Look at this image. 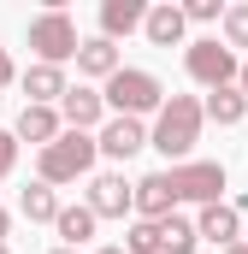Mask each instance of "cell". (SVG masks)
<instances>
[{"label":"cell","mask_w":248,"mask_h":254,"mask_svg":"<svg viewBox=\"0 0 248 254\" xmlns=\"http://www.w3.org/2000/svg\"><path fill=\"white\" fill-rule=\"evenodd\" d=\"M18 83H24V95H30L24 107H54V101H60L65 89H71V83H65V71H60V65H30V71H24Z\"/></svg>","instance_id":"cell-13"},{"label":"cell","mask_w":248,"mask_h":254,"mask_svg":"<svg viewBox=\"0 0 248 254\" xmlns=\"http://www.w3.org/2000/svg\"><path fill=\"white\" fill-rule=\"evenodd\" d=\"M6 231H12V213H6V207H0V243H6Z\"/></svg>","instance_id":"cell-27"},{"label":"cell","mask_w":248,"mask_h":254,"mask_svg":"<svg viewBox=\"0 0 248 254\" xmlns=\"http://www.w3.org/2000/svg\"><path fill=\"white\" fill-rule=\"evenodd\" d=\"M60 130H65V125H60V113H54V107H24L12 136H18V142H36V148H48Z\"/></svg>","instance_id":"cell-15"},{"label":"cell","mask_w":248,"mask_h":254,"mask_svg":"<svg viewBox=\"0 0 248 254\" xmlns=\"http://www.w3.org/2000/svg\"><path fill=\"white\" fill-rule=\"evenodd\" d=\"M237 231H243V213H237L231 201H213V207H201V219H195V243H213V249H231Z\"/></svg>","instance_id":"cell-10"},{"label":"cell","mask_w":248,"mask_h":254,"mask_svg":"<svg viewBox=\"0 0 248 254\" xmlns=\"http://www.w3.org/2000/svg\"><path fill=\"white\" fill-rule=\"evenodd\" d=\"M6 83H18V65H12V54L0 48V89H6Z\"/></svg>","instance_id":"cell-25"},{"label":"cell","mask_w":248,"mask_h":254,"mask_svg":"<svg viewBox=\"0 0 248 254\" xmlns=\"http://www.w3.org/2000/svg\"><path fill=\"white\" fill-rule=\"evenodd\" d=\"M95 219H124L130 213V184H124L119 172H101L95 184H89V201H83Z\"/></svg>","instance_id":"cell-11"},{"label":"cell","mask_w":248,"mask_h":254,"mask_svg":"<svg viewBox=\"0 0 248 254\" xmlns=\"http://www.w3.org/2000/svg\"><path fill=\"white\" fill-rule=\"evenodd\" d=\"M95 225H101V219H95L89 207H60V219H54V231L65 237V249H83V243L95 237Z\"/></svg>","instance_id":"cell-19"},{"label":"cell","mask_w":248,"mask_h":254,"mask_svg":"<svg viewBox=\"0 0 248 254\" xmlns=\"http://www.w3.org/2000/svg\"><path fill=\"white\" fill-rule=\"evenodd\" d=\"M12 166H18V136L0 130V178H12Z\"/></svg>","instance_id":"cell-24"},{"label":"cell","mask_w":248,"mask_h":254,"mask_svg":"<svg viewBox=\"0 0 248 254\" xmlns=\"http://www.w3.org/2000/svg\"><path fill=\"white\" fill-rule=\"evenodd\" d=\"M0 254H6V243H0Z\"/></svg>","instance_id":"cell-31"},{"label":"cell","mask_w":248,"mask_h":254,"mask_svg":"<svg viewBox=\"0 0 248 254\" xmlns=\"http://www.w3.org/2000/svg\"><path fill=\"white\" fill-rule=\"evenodd\" d=\"M166 184H172L178 201H201V207H213V201L225 195V166H219V160H184V166L166 172Z\"/></svg>","instance_id":"cell-6"},{"label":"cell","mask_w":248,"mask_h":254,"mask_svg":"<svg viewBox=\"0 0 248 254\" xmlns=\"http://www.w3.org/2000/svg\"><path fill=\"white\" fill-rule=\"evenodd\" d=\"M160 254H195V225L189 219H160Z\"/></svg>","instance_id":"cell-20"},{"label":"cell","mask_w":248,"mask_h":254,"mask_svg":"<svg viewBox=\"0 0 248 254\" xmlns=\"http://www.w3.org/2000/svg\"><path fill=\"white\" fill-rule=\"evenodd\" d=\"M184 6H172V0H166V6H148V18H142V36H148V42H154V48H184Z\"/></svg>","instance_id":"cell-12"},{"label":"cell","mask_w":248,"mask_h":254,"mask_svg":"<svg viewBox=\"0 0 248 254\" xmlns=\"http://www.w3.org/2000/svg\"><path fill=\"white\" fill-rule=\"evenodd\" d=\"M101 107H107L113 119H142V113H160V107H166V89H160L154 71L119 65V71L107 77V89H101Z\"/></svg>","instance_id":"cell-2"},{"label":"cell","mask_w":248,"mask_h":254,"mask_svg":"<svg viewBox=\"0 0 248 254\" xmlns=\"http://www.w3.org/2000/svg\"><path fill=\"white\" fill-rule=\"evenodd\" d=\"M101 254H124V249H101Z\"/></svg>","instance_id":"cell-29"},{"label":"cell","mask_w":248,"mask_h":254,"mask_svg":"<svg viewBox=\"0 0 248 254\" xmlns=\"http://www.w3.org/2000/svg\"><path fill=\"white\" fill-rule=\"evenodd\" d=\"M201 119H213V125H243V119H248L243 89H237V83H231V89H207V101H201Z\"/></svg>","instance_id":"cell-16"},{"label":"cell","mask_w":248,"mask_h":254,"mask_svg":"<svg viewBox=\"0 0 248 254\" xmlns=\"http://www.w3.org/2000/svg\"><path fill=\"white\" fill-rule=\"evenodd\" d=\"M219 30H225V48H231V54H237V48H248V0H237V6H225Z\"/></svg>","instance_id":"cell-21"},{"label":"cell","mask_w":248,"mask_h":254,"mask_svg":"<svg viewBox=\"0 0 248 254\" xmlns=\"http://www.w3.org/2000/svg\"><path fill=\"white\" fill-rule=\"evenodd\" d=\"M60 125L65 130H89L95 136V125H107V107H101V89H65L60 95Z\"/></svg>","instance_id":"cell-9"},{"label":"cell","mask_w":248,"mask_h":254,"mask_svg":"<svg viewBox=\"0 0 248 254\" xmlns=\"http://www.w3.org/2000/svg\"><path fill=\"white\" fill-rule=\"evenodd\" d=\"M184 71L201 83V89H231L237 71H243V60H237L219 36H201V42H189V48H184Z\"/></svg>","instance_id":"cell-5"},{"label":"cell","mask_w":248,"mask_h":254,"mask_svg":"<svg viewBox=\"0 0 248 254\" xmlns=\"http://www.w3.org/2000/svg\"><path fill=\"white\" fill-rule=\"evenodd\" d=\"M225 254H248V243H231V249H225Z\"/></svg>","instance_id":"cell-28"},{"label":"cell","mask_w":248,"mask_h":254,"mask_svg":"<svg viewBox=\"0 0 248 254\" xmlns=\"http://www.w3.org/2000/svg\"><path fill=\"white\" fill-rule=\"evenodd\" d=\"M142 18H148L142 0H101V36H107V42H119V36H130V30H142Z\"/></svg>","instance_id":"cell-14"},{"label":"cell","mask_w":248,"mask_h":254,"mask_svg":"<svg viewBox=\"0 0 248 254\" xmlns=\"http://www.w3.org/2000/svg\"><path fill=\"white\" fill-rule=\"evenodd\" d=\"M219 18H225L219 0H189V6H184V24H219Z\"/></svg>","instance_id":"cell-23"},{"label":"cell","mask_w":248,"mask_h":254,"mask_svg":"<svg viewBox=\"0 0 248 254\" xmlns=\"http://www.w3.org/2000/svg\"><path fill=\"white\" fill-rule=\"evenodd\" d=\"M124 254H160V225H130V237H124Z\"/></svg>","instance_id":"cell-22"},{"label":"cell","mask_w":248,"mask_h":254,"mask_svg":"<svg viewBox=\"0 0 248 254\" xmlns=\"http://www.w3.org/2000/svg\"><path fill=\"white\" fill-rule=\"evenodd\" d=\"M30 48H36V65H65V60H77L83 36H77V24H71L65 6H48L42 18H30Z\"/></svg>","instance_id":"cell-4"},{"label":"cell","mask_w":248,"mask_h":254,"mask_svg":"<svg viewBox=\"0 0 248 254\" xmlns=\"http://www.w3.org/2000/svg\"><path fill=\"white\" fill-rule=\"evenodd\" d=\"M77 71H83V77H113V71H119V42L89 36V42L77 48Z\"/></svg>","instance_id":"cell-17"},{"label":"cell","mask_w":248,"mask_h":254,"mask_svg":"<svg viewBox=\"0 0 248 254\" xmlns=\"http://www.w3.org/2000/svg\"><path fill=\"white\" fill-rule=\"evenodd\" d=\"M130 207H136L148 225L172 219V213H178V195H172V184H166V172H148L142 184H130Z\"/></svg>","instance_id":"cell-8"},{"label":"cell","mask_w":248,"mask_h":254,"mask_svg":"<svg viewBox=\"0 0 248 254\" xmlns=\"http://www.w3.org/2000/svg\"><path fill=\"white\" fill-rule=\"evenodd\" d=\"M237 89H243V101H248V60H243V71H237Z\"/></svg>","instance_id":"cell-26"},{"label":"cell","mask_w":248,"mask_h":254,"mask_svg":"<svg viewBox=\"0 0 248 254\" xmlns=\"http://www.w3.org/2000/svg\"><path fill=\"white\" fill-rule=\"evenodd\" d=\"M201 101L195 95H166V107L154 113V130H148V148H160L172 166H184L189 154H195V142H201Z\"/></svg>","instance_id":"cell-1"},{"label":"cell","mask_w":248,"mask_h":254,"mask_svg":"<svg viewBox=\"0 0 248 254\" xmlns=\"http://www.w3.org/2000/svg\"><path fill=\"white\" fill-rule=\"evenodd\" d=\"M95 136L89 130H60L48 148H42V160H36V172H42V184L54 190V184H77V178H89L95 172Z\"/></svg>","instance_id":"cell-3"},{"label":"cell","mask_w":248,"mask_h":254,"mask_svg":"<svg viewBox=\"0 0 248 254\" xmlns=\"http://www.w3.org/2000/svg\"><path fill=\"white\" fill-rule=\"evenodd\" d=\"M54 254H77V249H54Z\"/></svg>","instance_id":"cell-30"},{"label":"cell","mask_w":248,"mask_h":254,"mask_svg":"<svg viewBox=\"0 0 248 254\" xmlns=\"http://www.w3.org/2000/svg\"><path fill=\"white\" fill-rule=\"evenodd\" d=\"M142 148H148V125L142 119H107L101 136H95V154H107V160H130Z\"/></svg>","instance_id":"cell-7"},{"label":"cell","mask_w":248,"mask_h":254,"mask_svg":"<svg viewBox=\"0 0 248 254\" xmlns=\"http://www.w3.org/2000/svg\"><path fill=\"white\" fill-rule=\"evenodd\" d=\"M18 213H24L30 225H54V219H60V195H54L48 184H42V178H36L30 190L18 195Z\"/></svg>","instance_id":"cell-18"}]
</instances>
